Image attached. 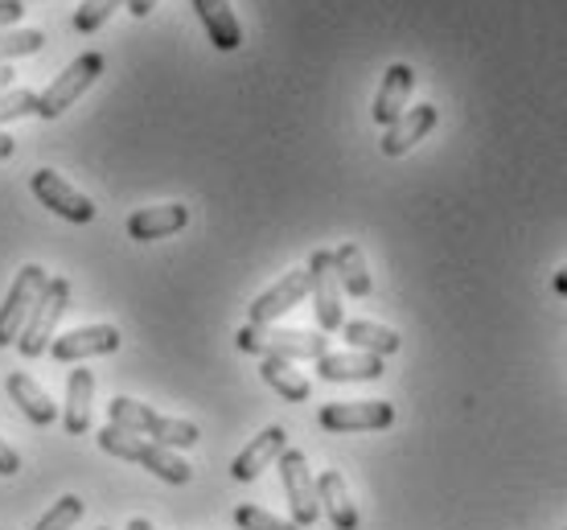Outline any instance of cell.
I'll return each mask as SVG.
<instances>
[{
	"instance_id": "cell-26",
	"label": "cell",
	"mask_w": 567,
	"mask_h": 530,
	"mask_svg": "<svg viewBox=\"0 0 567 530\" xmlns=\"http://www.w3.org/2000/svg\"><path fill=\"white\" fill-rule=\"evenodd\" d=\"M42 45H45V33H42V29H17V33H0V66H4L9 58L38 54Z\"/></svg>"
},
{
	"instance_id": "cell-1",
	"label": "cell",
	"mask_w": 567,
	"mask_h": 530,
	"mask_svg": "<svg viewBox=\"0 0 567 530\" xmlns=\"http://www.w3.org/2000/svg\"><path fill=\"white\" fill-rule=\"evenodd\" d=\"M107 419H112V428L132 432V436H144V440L165 445V448H194V445H198V436H202L198 424L161 416V412H153V407H144V403L128 399V395H115V399L107 403Z\"/></svg>"
},
{
	"instance_id": "cell-13",
	"label": "cell",
	"mask_w": 567,
	"mask_h": 530,
	"mask_svg": "<svg viewBox=\"0 0 567 530\" xmlns=\"http://www.w3.org/2000/svg\"><path fill=\"white\" fill-rule=\"evenodd\" d=\"M284 448H288V432H284L280 424H271V428H264L251 445L243 448L239 457L230 460V477H235V481H256L271 460H280Z\"/></svg>"
},
{
	"instance_id": "cell-27",
	"label": "cell",
	"mask_w": 567,
	"mask_h": 530,
	"mask_svg": "<svg viewBox=\"0 0 567 530\" xmlns=\"http://www.w3.org/2000/svg\"><path fill=\"white\" fill-rule=\"evenodd\" d=\"M33 112H38V91H25V86L0 91V124L21 119V115H33Z\"/></svg>"
},
{
	"instance_id": "cell-5",
	"label": "cell",
	"mask_w": 567,
	"mask_h": 530,
	"mask_svg": "<svg viewBox=\"0 0 567 530\" xmlns=\"http://www.w3.org/2000/svg\"><path fill=\"white\" fill-rule=\"evenodd\" d=\"M103 66H107V62H103V54H95V50L79 54L71 66H66V71L58 74L54 83L38 95V115H42V119H58V115H66V107H74L91 86L100 83Z\"/></svg>"
},
{
	"instance_id": "cell-7",
	"label": "cell",
	"mask_w": 567,
	"mask_h": 530,
	"mask_svg": "<svg viewBox=\"0 0 567 530\" xmlns=\"http://www.w3.org/2000/svg\"><path fill=\"white\" fill-rule=\"evenodd\" d=\"M45 284H50V276L38 263H25L17 272V280L9 284V297L0 304V345H13L21 337V330H25L29 313H33V304H38Z\"/></svg>"
},
{
	"instance_id": "cell-11",
	"label": "cell",
	"mask_w": 567,
	"mask_h": 530,
	"mask_svg": "<svg viewBox=\"0 0 567 530\" xmlns=\"http://www.w3.org/2000/svg\"><path fill=\"white\" fill-rule=\"evenodd\" d=\"M305 297H309V268H297V272H288L284 280H276L264 297H256V304H251L247 316H251V325H271V321H280L288 309H297Z\"/></svg>"
},
{
	"instance_id": "cell-19",
	"label": "cell",
	"mask_w": 567,
	"mask_h": 530,
	"mask_svg": "<svg viewBox=\"0 0 567 530\" xmlns=\"http://www.w3.org/2000/svg\"><path fill=\"white\" fill-rule=\"evenodd\" d=\"M317 502H321V510H326L329 522L338 530H358V506L338 469H326V474L317 477Z\"/></svg>"
},
{
	"instance_id": "cell-9",
	"label": "cell",
	"mask_w": 567,
	"mask_h": 530,
	"mask_svg": "<svg viewBox=\"0 0 567 530\" xmlns=\"http://www.w3.org/2000/svg\"><path fill=\"white\" fill-rule=\"evenodd\" d=\"M29 186H33V198L42 201V206H50L54 215H62L66 222H95V215H100V206L91 198H83V194L54 169H38L29 177Z\"/></svg>"
},
{
	"instance_id": "cell-31",
	"label": "cell",
	"mask_w": 567,
	"mask_h": 530,
	"mask_svg": "<svg viewBox=\"0 0 567 530\" xmlns=\"http://www.w3.org/2000/svg\"><path fill=\"white\" fill-rule=\"evenodd\" d=\"M13 474H21V457H17L13 445L0 440V477H13Z\"/></svg>"
},
{
	"instance_id": "cell-21",
	"label": "cell",
	"mask_w": 567,
	"mask_h": 530,
	"mask_svg": "<svg viewBox=\"0 0 567 530\" xmlns=\"http://www.w3.org/2000/svg\"><path fill=\"white\" fill-rule=\"evenodd\" d=\"M91 403H95V374L71 371V378H66V412H62V424H66L71 436L91 432Z\"/></svg>"
},
{
	"instance_id": "cell-22",
	"label": "cell",
	"mask_w": 567,
	"mask_h": 530,
	"mask_svg": "<svg viewBox=\"0 0 567 530\" xmlns=\"http://www.w3.org/2000/svg\"><path fill=\"white\" fill-rule=\"evenodd\" d=\"M259 374H264V383H268L276 395H284L288 403H305L312 395V383L305 378V374L297 371V362H284V358H264V366H259Z\"/></svg>"
},
{
	"instance_id": "cell-29",
	"label": "cell",
	"mask_w": 567,
	"mask_h": 530,
	"mask_svg": "<svg viewBox=\"0 0 567 530\" xmlns=\"http://www.w3.org/2000/svg\"><path fill=\"white\" fill-rule=\"evenodd\" d=\"M120 4H128V0H86L83 9L74 13V29H79V33H95Z\"/></svg>"
},
{
	"instance_id": "cell-2",
	"label": "cell",
	"mask_w": 567,
	"mask_h": 530,
	"mask_svg": "<svg viewBox=\"0 0 567 530\" xmlns=\"http://www.w3.org/2000/svg\"><path fill=\"white\" fill-rule=\"evenodd\" d=\"M100 448L107 457L141 465V469L156 474L161 481H169V486H189V481H194V469H189L182 457H173V448L153 445V440H144V436H132V432H120V428H112V424L100 432Z\"/></svg>"
},
{
	"instance_id": "cell-14",
	"label": "cell",
	"mask_w": 567,
	"mask_h": 530,
	"mask_svg": "<svg viewBox=\"0 0 567 530\" xmlns=\"http://www.w3.org/2000/svg\"><path fill=\"white\" fill-rule=\"evenodd\" d=\"M189 227V206L182 201H165V206H148L128 218V235L136 243H153V239H169L177 230Z\"/></svg>"
},
{
	"instance_id": "cell-33",
	"label": "cell",
	"mask_w": 567,
	"mask_h": 530,
	"mask_svg": "<svg viewBox=\"0 0 567 530\" xmlns=\"http://www.w3.org/2000/svg\"><path fill=\"white\" fill-rule=\"evenodd\" d=\"M13 148H17L13 136H9V132H0V160H9V157H13Z\"/></svg>"
},
{
	"instance_id": "cell-30",
	"label": "cell",
	"mask_w": 567,
	"mask_h": 530,
	"mask_svg": "<svg viewBox=\"0 0 567 530\" xmlns=\"http://www.w3.org/2000/svg\"><path fill=\"white\" fill-rule=\"evenodd\" d=\"M21 17H25V4H21V0H0V33L9 25H17Z\"/></svg>"
},
{
	"instance_id": "cell-38",
	"label": "cell",
	"mask_w": 567,
	"mask_h": 530,
	"mask_svg": "<svg viewBox=\"0 0 567 530\" xmlns=\"http://www.w3.org/2000/svg\"><path fill=\"white\" fill-rule=\"evenodd\" d=\"M21 4H25V0H21Z\"/></svg>"
},
{
	"instance_id": "cell-32",
	"label": "cell",
	"mask_w": 567,
	"mask_h": 530,
	"mask_svg": "<svg viewBox=\"0 0 567 530\" xmlns=\"http://www.w3.org/2000/svg\"><path fill=\"white\" fill-rule=\"evenodd\" d=\"M156 9V0H128V13L132 17H148Z\"/></svg>"
},
{
	"instance_id": "cell-23",
	"label": "cell",
	"mask_w": 567,
	"mask_h": 530,
	"mask_svg": "<svg viewBox=\"0 0 567 530\" xmlns=\"http://www.w3.org/2000/svg\"><path fill=\"white\" fill-rule=\"evenodd\" d=\"M341 333H346V342L354 345V350L374 354V358H386V354L399 350V333L386 330V325H374V321H346Z\"/></svg>"
},
{
	"instance_id": "cell-15",
	"label": "cell",
	"mask_w": 567,
	"mask_h": 530,
	"mask_svg": "<svg viewBox=\"0 0 567 530\" xmlns=\"http://www.w3.org/2000/svg\"><path fill=\"white\" fill-rule=\"evenodd\" d=\"M440 112L432 103H420V107H408V112L399 115L395 124L383 132V153L386 157H403V153H412L415 144L424 141L427 132L436 128Z\"/></svg>"
},
{
	"instance_id": "cell-20",
	"label": "cell",
	"mask_w": 567,
	"mask_h": 530,
	"mask_svg": "<svg viewBox=\"0 0 567 530\" xmlns=\"http://www.w3.org/2000/svg\"><path fill=\"white\" fill-rule=\"evenodd\" d=\"M4 391H9V399L21 407V416L33 419V424H42V428H45V424H54V419H58L54 399H50V395H45V391L38 387L29 374L13 371L9 378H4Z\"/></svg>"
},
{
	"instance_id": "cell-37",
	"label": "cell",
	"mask_w": 567,
	"mask_h": 530,
	"mask_svg": "<svg viewBox=\"0 0 567 530\" xmlns=\"http://www.w3.org/2000/svg\"><path fill=\"white\" fill-rule=\"evenodd\" d=\"M100 530H107V527H100Z\"/></svg>"
},
{
	"instance_id": "cell-6",
	"label": "cell",
	"mask_w": 567,
	"mask_h": 530,
	"mask_svg": "<svg viewBox=\"0 0 567 530\" xmlns=\"http://www.w3.org/2000/svg\"><path fill=\"white\" fill-rule=\"evenodd\" d=\"M280 477H284V493H288V510H292V522L300 530L312 527L321 518V502H317V477H312L309 460L300 448H284L280 453Z\"/></svg>"
},
{
	"instance_id": "cell-24",
	"label": "cell",
	"mask_w": 567,
	"mask_h": 530,
	"mask_svg": "<svg viewBox=\"0 0 567 530\" xmlns=\"http://www.w3.org/2000/svg\"><path fill=\"white\" fill-rule=\"evenodd\" d=\"M333 268H338V280H341V292H350V297H370V272H367V259H362V247L358 243H341L333 251Z\"/></svg>"
},
{
	"instance_id": "cell-10",
	"label": "cell",
	"mask_w": 567,
	"mask_h": 530,
	"mask_svg": "<svg viewBox=\"0 0 567 530\" xmlns=\"http://www.w3.org/2000/svg\"><path fill=\"white\" fill-rule=\"evenodd\" d=\"M317 424H321L326 432H383L395 424V407L383 399L329 403V407H321Z\"/></svg>"
},
{
	"instance_id": "cell-34",
	"label": "cell",
	"mask_w": 567,
	"mask_h": 530,
	"mask_svg": "<svg viewBox=\"0 0 567 530\" xmlns=\"http://www.w3.org/2000/svg\"><path fill=\"white\" fill-rule=\"evenodd\" d=\"M551 288H555V292H559V297H567V263H564V268H559V272H555Z\"/></svg>"
},
{
	"instance_id": "cell-18",
	"label": "cell",
	"mask_w": 567,
	"mask_h": 530,
	"mask_svg": "<svg viewBox=\"0 0 567 530\" xmlns=\"http://www.w3.org/2000/svg\"><path fill=\"white\" fill-rule=\"evenodd\" d=\"M189 4L198 9V21L206 25L210 42L218 45L223 54L239 50V45H243V25H239V17H235V9H230V0H189Z\"/></svg>"
},
{
	"instance_id": "cell-28",
	"label": "cell",
	"mask_w": 567,
	"mask_h": 530,
	"mask_svg": "<svg viewBox=\"0 0 567 530\" xmlns=\"http://www.w3.org/2000/svg\"><path fill=\"white\" fill-rule=\"evenodd\" d=\"M235 527L239 530H300L297 522H284V518L268 515L264 506H239V510H235Z\"/></svg>"
},
{
	"instance_id": "cell-3",
	"label": "cell",
	"mask_w": 567,
	"mask_h": 530,
	"mask_svg": "<svg viewBox=\"0 0 567 530\" xmlns=\"http://www.w3.org/2000/svg\"><path fill=\"white\" fill-rule=\"evenodd\" d=\"M243 354H264V358H284V362H317L329 354L326 333L309 330H268V325H243L235 333Z\"/></svg>"
},
{
	"instance_id": "cell-12",
	"label": "cell",
	"mask_w": 567,
	"mask_h": 530,
	"mask_svg": "<svg viewBox=\"0 0 567 530\" xmlns=\"http://www.w3.org/2000/svg\"><path fill=\"white\" fill-rule=\"evenodd\" d=\"M120 350V330L115 325H83V330L54 337L45 354H54L58 362H83L100 358V354H115Z\"/></svg>"
},
{
	"instance_id": "cell-36",
	"label": "cell",
	"mask_w": 567,
	"mask_h": 530,
	"mask_svg": "<svg viewBox=\"0 0 567 530\" xmlns=\"http://www.w3.org/2000/svg\"><path fill=\"white\" fill-rule=\"evenodd\" d=\"M13 86V71L9 66H0V91H9Z\"/></svg>"
},
{
	"instance_id": "cell-35",
	"label": "cell",
	"mask_w": 567,
	"mask_h": 530,
	"mask_svg": "<svg viewBox=\"0 0 567 530\" xmlns=\"http://www.w3.org/2000/svg\"><path fill=\"white\" fill-rule=\"evenodd\" d=\"M124 530H153V522H148V518L136 515V518H128V527H124Z\"/></svg>"
},
{
	"instance_id": "cell-25",
	"label": "cell",
	"mask_w": 567,
	"mask_h": 530,
	"mask_svg": "<svg viewBox=\"0 0 567 530\" xmlns=\"http://www.w3.org/2000/svg\"><path fill=\"white\" fill-rule=\"evenodd\" d=\"M79 518H83V498L66 493V498H58V502L33 522V530H74Z\"/></svg>"
},
{
	"instance_id": "cell-17",
	"label": "cell",
	"mask_w": 567,
	"mask_h": 530,
	"mask_svg": "<svg viewBox=\"0 0 567 530\" xmlns=\"http://www.w3.org/2000/svg\"><path fill=\"white\" fill-rule=\"evenodd\" d=\"M317 374L326 383H370V378H383V358L374 354H321L317 358Z\"/></svg>"
},
{
	"instance_id": "cell-4",
	"label": "cell",
	"mask_w": 567,
	"mask_h": 530,
	"mask_svg": "<svg viewBox=\"0 0 567 530\" xmlns=\"http://www.w3.org/2000/svg\"><path fill=\"white\" fill-rule=\"evenodd\" d=\"M71 309V280L66 276H50V284L42 288V297L33 304V313H29L25 330L17 337V350L25 354V358H42L50 342L58 337V321L66 316Z\"/></svg>"
},
{
	"instance_id": "cell-16",
	"label": "cell",
	"mask_w": 567,
	"mask_h": 530,
	"mask_svg": "<svg viewBox=\"0 0 567 530\" xmlns=\"http://www.w3.org/2000/svg\"><path fill=\"white\" fill-rule=\"evenodd\" d=\"M412 86H415V71L408 66V62L386 66L383 86H379V95H374V124L391 128L399 115L408 112V95H412Z\"/></svg>"
},
{
	"instance_id": "cell-8",
	"label": "cell",
	"mask_w": 567,
	"mask_h": 530,
	"mask_svg": "<svg viewBox=\"0 0 567 530\" xmlns=\"http://www.w3.org/2000/svg\"><path fill=\"white\" fill-rule=\"evenodd\" d=\"M309 292H312V309H317V325L321 333H338L346 325V313H341V280L338 268H333V251H312L309 259Z\"/></svg>"
}]
</instances>
